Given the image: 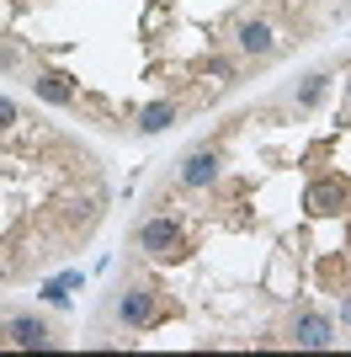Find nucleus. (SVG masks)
Returning a JSON list of instances; mask_svg holds the SVG:
<instances>
[{"instance_id": "nucleus-16", "label": "nucleus", "mask_w": 351, "mask_h": 357, "mask_svg": "<svg viewBox=\"0 0 351 357\" xmlns=\"http://www.w3.org/2000/svg\"><path fill=\"white\" fill-rule=\"evenodd\" d=\"M346 102H351V75H346Z\"/></svg>"}, {"instance_id": "nucleus-3", "label": "nucleus", "mask_w": 351, "mask_h": 357, "mask_svg": "<svg viewBox=\"0 0 351 357\" xmlns=\"http://www.w3.org/2000/svg\"><path fill=\"white\" fill-rule=\"evenodd\" d=\"M304 208H309V219H341V213H351V181H346V176H320V181H309Z\"/></svg>"}, {"instance_id": "nucleus-7", "label": "nucleus", "mask_w": 351, "mask_h": 357, "mask_svg": "<svg viewBox=\"0 0 351 357\" xmlns=\"http://www.w3.org/2000/svg\"><path fill=\"white\" fill-rule=\"evenodd\" d=\"M234 48H240L245 59H272V54H277V27L261 22V16H245V22L234 27Z\"/></svg>"}, {"instance_id": "nucleus-13", "label": "nucleus", "mask_w": 351, "mask_h": 357, "mask_svg": "<svg viewBox=\"0 0 351 357\" xmlns=\"http://www.w3.org/2000/svg\"><path fill=\"white\" fill-rule=\"evenodd\" d=\"M16 64H22V48H16V43H0V70H16Z\"/></svg>"}, {"instance_id": "nucleus-15", "label": "nucleus", "mask_w": 351, "mask_h": 357, "mask_svg": "<svg viewBox=\"0 0 351 357\" xmlns=\"http://www.w3.org/2000/svg\"><path fill=\"white\" fill-rule=\"evenodd\" d=\"M341 326L351 331V294H341Z\"/></svg>"}, {"instance_id": "nucleus-14", "label": "nucleus", "mask_w": 351, "mask_h": 357, "mask_svg": "<svg viewBox=\"0 0 351 357\" xmlns=\"http://www.w3.org/2000/svg\"><path fill=\"white\" fill-rule=\"evenodd\" d=\"M213 75H219L224 86H234V64H229V59H213Z\"/></svg>"}, {"instance_id": "nucleus-12", "label": "nucleus", "mask_w": 351, "mask_h": 357, "mask_svg": "<svg viewBox=\"0 0 351 357\" xmlns=\"http://www.w3.org/2000/svg\"><path fill=\"white\" fill-rule=\"evenodd\" d=\"M6 123H22V107H16L11 96H0V128H6Z\"/></svg>"}, {"instance_id": "nucleus-2", "label": "nucleus", "mask_w": 351, "mask_h": 357, "mask_svg": "<svg viewBox=\"0 0 351 357\" xmlns=\"http://www.w3.org/2000/svg\"><path fill=\"white\" fill-rule=\"evenodd\" d=\"M117 320L128 331H149L165 320V294L160 288H123L117 294Z\"/></svg>"}, {"instance_id": "nucleus-8", "label": "nucleus", "mask_w": 351, "mask_h": 357, "mask_svg": "<svg viewBox=\"0 0 351 357\" xmlns=\"http://www.w3.org/2000/svg\"><path fill=\"white\" fill-rule=\"evenodd\" d=\"M32 91H38V102H48V107H75V75L54 70V64H43V70H38Z\"/></svg>"}, {"instance_id": "nucleus-4", "label": "nucleus", "mask_w": 351, "mask_h": 357, "mask_svg": "<svg viewBox=\"0 0 351 357\" xmlns=\"http://www.w3.org/2000/svg\"><path fill=\"white\" fill-rule=\"evenodd\" d=\"M0 336H6V347H22V352H48V347H58L54 326H48L43 314H6Z\"/></svg>"}, {"instance_id": "nucleus-6", "label": "nucleus", "mask_w": 351, "mask_h": 357, "mask_svg": "<svg viewBox=\"0 0 351 357\" xmlns=\"http://www.w3.org/2000/svg\"><path fill=\"white\" fill-rule=\"evenodd\" d=\"M292 347H309V352H325V347H336V320L320 310H298L292 314Z\"/></svg>"}, {"instance_id": "nucleus-5", "label": "nucleus", "mask_w": 351, "mask_h": 357, "mask_svg": "<svg viewBox=\"0 0 351 357\" xmlns=\"http://www.w3.org/2000/svg\"><path fill=\"white\" fill-rule=\"evenodd\" d=\"M176 176H181V187H187V192H208V187L224 176V155H219L213 144H197L187 160H181V171H176Z\"/></svg>"}, {"instance_id": "nucleus-11", "label": "nucleus", "mask_w": 351, "mask_h": 357, "mask_svg": "<svg viewBox=\"0 0 351 357\" xmlns=\"http://www.w3.org/2000/svg\"><path fill=\"white\" fill-rule=\"evenodd\" d=\"M325 91H330V75H309L304 86H298V96H292V102H298V107H320Z\"/></svg>"}, {"instance_id": "nucleus-10", "label": "nucleus", "mask_w": 351, "mask_h": 357, "mask_svg": "<svg viewBox=\"0 0 351 357\" xmlns=\"http://www.w3.org/2000/svg\"><path fill=\"white\" fill-rule=\"evenodd\" d=\"M86 283V272H64V278H54V283H43V304H70V288H80Z\"/></svg>"}, {"instance_id": "nucleus-9", "label": "nucleus", "mask_w": 351, "mask_h": 357, "mask_svg": "<svg viewBox=\"0 0 351 357\" xmlns=\"http://www.w3.org/2000/svg\"><path fill=\"white\" fill-rule=\"evenodd\" d=\"M176 118H181V107L176 102H149V107H139V134L144 139H155V134H165V128H176Z\"/></svg>"}, {"instance_id": "nucleus-1", "label": "nucleus", "mask_w": 351, "mask_h": 357, "mask_svg": "<svg viewBox=\"0 0 351 357\" xmlns=\"http://www.w3.org/2000/svg\"><path fill=\"white\" fill-rule=\"evenodd\" d=\"M133 245H139L149 261H181V256H187V229H181V219H171V213H149V219L139 224Z\"/></svg>"}]
</instances>
